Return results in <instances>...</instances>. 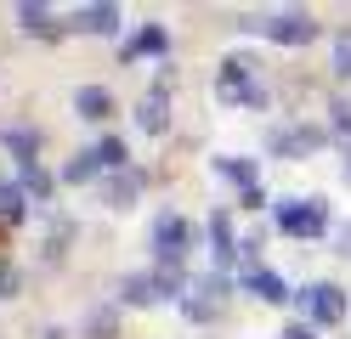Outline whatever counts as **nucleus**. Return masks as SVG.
<instances>
[{"mask_svg": "<svg viewBox=\"0 0 351 339\" xmlns=\"http://www.w3.org/2000/svg\"><path fill=\"white\" fill-rule=\"evenodd\" d=\"M244 29L267 34L272 45H312V40H317V17H312V12H267V17L244 23Z\"/></svg>", "mask_w": 351, "mask_h": 339, "instance_id": "obj_1", "label": "nucleus"}, {"mask_svg": "<svg viewBox=\"0 0 351 339\" xmlns=\"http://www.w3.org/2000/svg\"><path fill=\"white\" fill-rule=\"evenodd\" d=\"M278 226H283L289 238H323L328 203H323V198H289V203H278Z\"/></svg>", "mask_w": 351, "mask_h": 339, "instance_id": "obj_2", "label": "nucleus"}, {"mask_svg": "<svg viewBox=\"0 0 351 339\" xmlns=\"http://www.w3.org/2000/svg\"><path fill=\"white\" fill-rule=\"evenodd\" d=\"M215 90H221V102H232V108H261V102H267V90L255 85V74H250L244 62H221Z\"/></svg>", "mask_w": 351, "mask_h": 339, "instance_id": "obj_3", "label": "nucleus"}, {"mask_svg": "<svg viewBox=\"0 0 351 339\" xmlns=\"http://www.w3.org/2000/svg\"><path fill=\"white\" fill-rule=\"evenodd\" d=\"M300 305H306V316H312L317 328H335L346 316V294L335 283H312V288H300Z\"/></svg>", "mask_w": 351, "mask_h": 339, "instance_id": "obj_4", "label": "nucleus"}, {"mask_svg": "<svg viewBox=\"0 0 351 339\" xmlns=\"http://www.w3.org/2000/svg\"><path fill=\"white\" fill-rule=\"evenodd\" d=\"M187 243H193V226H187L182 215H159V226H153V249H159V266H182Z\"/></svg>", "mask_w": 351, "mask_h": 339, "instance_id": "obj_5", "label": "nucleus"}, {"mask_svg": "<svg viewBox=\"0 0 351 339\" xmlns=\"http://www.w3.org/2000/svg\"><path fill=\"white\" fill-rule=\"evenodd\" d=\"M74 108H80V119L102 125V119H114V90H102V85H80V90H74Z\"/></svg>", "mask_w": 351, "mask_h": 339, "instance_id": "obj_6", "label": "nucleus"}, {"mask_svg": "<svg viewBox=\"0 0 351 339\" xmlns=\"http://www.w3.org/2000/svg\"><path fill=\"white\" fill-rule=\"evenodd\" d=\"M114 23H119V6H80L74 17H69V29H80V34H114Z\"/></svg>", "mask_w": 351, "mask_h": 339, "instance_id": "obj_7", "label": "nucleus"}, {"mask_svg": "<svg viewBox=\"0 0 351 339\" xmlns=\"http://www.w3.org/2000/svg\"><path fill=\"white\" fill-rule=\"evenodd\" d=\"M244 283H250V294H261L267 305H283V300H289L283 277H278V271H267V266H244Z\"/></svg>", "mask_w": 351, "mask_h": 339, "instance_id": "obj_8", "label": "nucleus"}, {"mask_svg": "<svg viewBox=\"0 0 351 339\" xmlns=\"http://www.w3.org/2000/svg\"><path fill=\"white\" fill-rule=\"evenodd\" d=\"M136 125H142L147 136H165V130H170V102H165V90H147V97H142Z\"/></svg>", "mask_w": 351, "mask_h": 339, "instance_id": "obj_9", "label": "nucleus"}, {"mask_svg": "<svg viewBox=\"0 0 351 339\" xmlns=\"http://www.w3.org/2000/svg\"><path fill=\"white\" fill-rule=\"evenodd\" d=\"M136 192H142V175H136V170H119V175L102 187L108 210H130V203H136Z\"/></svg>", "mask_w": 351, "mask_h": 339, "instance_id": "obj_10", "label": "nucleus"}, {"mask_svg": "<svg viewBox=\"0 0 351 339\" xmlns=\"http://www.w3.org/2000/svg\"><path fill=\"white\" fill-rule=\"evenodd\" d=\"M17 29H29V34H57V12L40 6V0H23V6H17Z\"/></svg>", "mask_w": 351, "mask_h": 339, "instance_id": "obj_11", "label": "nucleus"}, {"mask_svg": "<svg viewBox=\"0 0 351 339\" xmlns=\"http://www.w3.org/2000/svg\"><path fill=\"white\" fill-rule=\"evenodd\" d=\"M91 153H97V164H102V170H114V175H119V170H130V153H125L119 136H102Z\"/></svg>", "mask_w": 351, "mask_h": 339, "instance_id": "obj_12", "label": "nucleus"}, {"mask_svg": "<svg viewBox=\"0 0 351 339\" xmlns=\"http://www.w3.org/2000/svg\"><path fill=\"white\" fill-rule=\"evenodd\" d=\"M29 215V192L17 181H0V221H23Z\"/></svg>", "mask_w": 351, "mask_h": 339, "instance_id": "obj_13", "label": "nucleus"}, {"mask_svg": "<svg viewBox=\"0 0 351 339\" xmlns=\"http://www.w3.org/2000/svg\"><path fill=\"white\" fill-rule=\"evenodd\" d=\"M165 45H170V34L159 29V23H147V29H142L136 40H130V45H125V57H142V51H159V57H165Z\"/></svg>", "mask_w": 351, "mask_h": 339, "instance_id": "obj_14", "label": "nucleus"}, {"mask_svg": "<svg viewBox=\"0 0 351 339\" xmlns=\"http://www.w3.org/2000/svg\"><path fill=\"white\" fill-rule=\"evenodd\" d=\"M125 300H130V305L159 300V288H153V271H147V277H125Z\"/></svg>", "mask_w": 351, "mask_h": 339, "instance_id": "obj_15", "label": "nucleus"}, {"mask_svg": "<svg viewBox=\"0 0 351 339\" xmlns=\"http://www.w3.org/2000/svg\"><path fill=\"white\" fill-rule=\"evenodd\" d=\"M335 74H340V79H351V29H340V34H335Z\"/></svg>", "mask_w": 351, "mask_h": 339, "instance_id": "obj_16", "label": "nucleus"}, {"mask_svg": "<svg viewBox=\"0 0 351 339\" xmlns=\"http://www.w3.org/2000/svg\"><path fill=\"white\" fill-rule=\"evenodd\" d=\"M210 238H215V255L227 260V255H232V226H227V215H215V221H210Z\"/></svg>", "mask_w": 351, "mask_h": 339, "instance_id": "obj_17", "label": "nucleus"}, {"mask_svg": "<svg viewBox=\"0 0 351 339\" xmlns=\"http://www.w3.org/2000/svg\"><path fill=\"white\" fill-rule=\"evenodd\" d=\"M97 170H102V164H97V153H80V158H74V164L62 170V175H69V181H91Z\"/></svg>", "mask_w": 351, "mask_h": 339, "instance_id": "obj_18", "label": "nucleus"}, {"mask_svg": "<svg viewBox=\"0 0 351 339\" xmlns=\"http://www.w3.org/2000/svg\"><path fill=\"white\" fill-rule=\"evenodd\" d=\"M278 339H317V328H312V323H289Z\"/></svg>", "mask_w": 351, "mask_h": 339, "instance_id": "obj_19", "label": "nucleus"}, {"mask_svg": "<svg viewBox=\"0 0 351 339\" xmlns=\"http://www.w3.org/2000/svg\"><path fill=\"white\" fill-rule=\"evenodd\" d=\"M335 125H340V130L351 136V102H340V108H335Z\"/></svg>", "mask_w": 351, "mask_h": 339, "instance_id": "obj_20", "label": "nucleus"}]
</instances>
